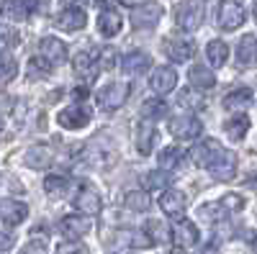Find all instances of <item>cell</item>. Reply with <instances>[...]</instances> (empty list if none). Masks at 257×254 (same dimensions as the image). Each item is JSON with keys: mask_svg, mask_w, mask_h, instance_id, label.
I'll return each mask as SVG.
<instances>
[{"mask_svg": "<svg viewBox=\"0 0 257 254\" xmlns=\"http://www.w3.org/2000/svg\"><path fill=\"white\" fill-rule=\"evenodd\" d=\"M203 18H206V6L201 3V0H183V3L175 6V24L183 31L201 29Z\"/></svg>", "mask_w": 257, "mask_h": 254, "instance_id": "1", "label": "cell"}, {"mask_svg": "<svg viewBox=\"0 0 257 254\" xmlns=\"http://www.w3.org/2000/svg\"><path fill=\"white\" fill-rule=\"evenodd\" d=\"M82 159L95 169H108V167L116 164V149L111 144H105L103 139H93L90 144H85Z\"/></svg>", "mask_w": 257, "mask_h": 254, "instance_id": "2", "label": "cell"}, {"mask_svg": "<svg viewBox=\"0 0 257 254\" xmlns=\"http://www.w3.org/2000/svg\"><path fill=\"white\" fill-rule=\"evenodd\" d=\"M93 118V111L88 108L85 103H75V105H67L64 111H59L57 121L62 129H67V131H77V129H85V126L90 123Z\"/></svg>", "mask_w": 257, "mask_h": 254, "instance_id": "3", "label": "cell"}, {"mask_svg": "<svg viewBox=\"0 0 257 254\" xmlns=\"http://www.w3.org/2000/svg\"><path fill=\"white\" fill-rule=\"evenodd\" d=\"M208 172L219 182L234 180V175H237V154H234L231 149H221L216 157H213V162L208 164Z\"/></svg>", "mask_w": 257, "mask_h": 254, "instance_id": "4", "label": "cell"}, {"mask_svg": "<svg viewBox=\"0 0 257 254\" xmlns=\"http://www.w3.org/2000/svg\"><path fill=\"white\" fill-rule=\"evenodd\" d=\"M247 18V11L239 0H224L219 6V26L224 31H237Z\"/></svg>", "mask_w": 257, "mask_h": 254, "instance_id": "5", "label": "cell"}, {"mask_svg": "<svg viewBox=\"0 0 257 254\" xmlns=\"http://www.w3.org/2000/svg\"><path fill=\"white\" fill-rule=\"evenodd\" d=\"M201 131H203V123L196 116H190V113H180L175 118H170V134H173L175 139L188 141V139L201 136Z\"/></svg>", "mask_w": 257, "mask_h": 254, "instance_id": "6", "label": "cell"}, {"mask_svg": "<svg viewBox=\"0 0 257 254\" xmlns=\"http://www.w3.org/2000/svg\"><path fill=\"white\" fill-rule=\"evenodd\" d=\"M160 18H162V6L157 3V0H144L142 6L134 8L132 24L137 29H155L160 24Z\"/></svg>", "mask_w": 257, "mask_h": 254, "instance_id": "7", "label": "cell"}, {"mask_svg": "<svg viewBox=\"0 0 257 254\" xmlns=\"http://www.w3.org/2000/svg\"><path fill=\"white\" fill-rule=\"evenodd\" d=\"M126 98H128V85L126 82H111L98 93V105L103 111H116L126 103Z\"/></svg>", "mask_w": 257, "mask_h": 254, "instance_id": "8", "label": "cell"}, {"mask_svg": "<svg viewBox=\"0 0 257 254\" xmlns=\"http://www.w3.org/2000/svg\"><path fill=\"white\" fill-rule=\"evenodd\" d=\"M173 244L178 246V249H183V251H188V249H193L198 241H201V231L196 228V223H190V221H178L175 226H173Z\"/></svg>", "mask_w": 257, "mask_h": 254, "instance_id": "9", "label": "cell"}, {"mask_svg": "<svg viewBox=\"0 0 257 254\" xmlns=\"http://www.w3.org/2000/svg\"><path fill=\"white\" fill-rule=\"evenodd\" d=\"M100 193L93 187V185H88V182H82L80 185V190H77V195H75V208H77V213H82V216H93V213H98L100 210Z\"/></svg>", "mask_w": 257, "mask_h": 254, "instance_id": "10", "label": "cell"}, {"mask_svg": "<svg viewBox=\"0 0 257 254\" xmlns=\"http://www.w3.org/2000/svg\"><path fill=\"white\" fill-rule=\"evenodd\" d=\"M160 208L170 218H180L185 213V208H188V195L180 193V190H165V193L160 195Z\"/></svg>", "mask_w": 257, "mask_h": 254, "instance_id": "11", "label": "cell"}, {"mask_svg": "<svg viewBox=\"0 0 257 254\" xmlns=\"http://www.w3.org/2000/svg\"><path fill=\"white\" fill-rule=\"evenodd\" d=\"M93 228V223H90V218L88 216H80V213H75V216H64L62 221H59V231L67 239H80V236H85L88 231Z\"/></svg>", "mask_w": 257, "mask_h": 254, "instance_id": "12", "label": "cell"}, {"mask_svg": "<svg viewBox=\"0 0 257 254\" xmlns=\"http://www.w3.org/2000/svg\"><path fill=\"white\" fill-rule=\"evenodd\" d=\"M85 24H88V16H85L82 8H64V11H59V16L54 21V26L62 31H80V29H85Z\"/></svg>", "mask_w": 257, "mask_h": 254, "instance_id": "13", "label": "cell"}, {"mask_svg": "<svg viewBox=\"0 0 257 254\" xmlns=\"http://www.w3.org/2000/svg\"><path fill=\"white\" fill-rule=\"evenodd\" d=\"M221 149H219V141L216 139H203L201 144H196V146H193V149H190V162L193 164H198V167H208L211 162H213V157H216Z\"/></svg>", "mask_w": 257, "mask_h": 254, "instance_id": "14", "label": "cell"}, {"mask_svg": "<svg viewBox=\"0 0 257 254\" xmlns=\"http://www.w3.org/2000/svg\"><path fill=\"white\" fill-rule=\"evenodd\" d=\"M149 85H152V90L160 93V95H167V93H173L175 90V85H178V75L173 67H157L152 72V80H149Z\"/></svg>", "mask_w": 257, "mask_h": 254, "instance_id": "15", "label": "cell"}, {"mask_svg": "<svg viewBox=\"0 0 257 254\" xmlns=\"http://www.w3.org/2000/svg\"><path fill=\"white\" fill-rule=\"evenodd\" d=\"M41 57H44L49 65H62L64 59H67V47H64V41L54 39V36H47L44 41H41V47H39Z\"/></svg>", "mask_w": 257, "mask_h": 254, "instance_id": "16", "label": "cell"}, {"mask_svg": "<svg viewBox=\"0 0 257 254\" xmlns=\"http://www.w3.org/2000/svg\"><path fill=\"white\" fill-rule=\"evenodd\" d=\"M165 52L173 62H188L193 54H196V44H193L190 39H167Z\"/></svg>", "mask_w": 257, "mask_h": 254, "instance_id": "17", "label": "cell"}, {"mask_svg": "<svg viewBox=\"0 0 257 254\" xmlns=\"http://www.w3.org/2000/svg\"><path fill=\"white\" fill-rule=\"evenodd\" d=\"M29 216V205L21 203V200H13V198H6L3 200V226H18L24 223Z\"/></svg>", "mask_w": 257, "mask_h": 254, "instance_id": "18", "label": "cell"}, {"mask_svg": "<svg viewBox=\"0 0 257 254\" xmlns=\"http://www.w3.org/2000/svg\"><path fill=\"white\" fill-rule=\"evenodd\" d=\"M98 72H100V62H95V59H93V54L80 52V54L75 57V75H77L80 80L93 82V80L98 77Z\"/></svg>", "mask_w": 257, "mask_h": 254, "instance_id": "19", "label": "cell"}, {"mask_svg": "<svg viewBox=\"0 0 257 254\" xmlns=\"http://www.w3.org/2000/svg\"><path fill=\"white\" fill-rule=\"evenodd\" d=\"M149 65H152V57H149L147 52H128L121 59V70L126 75H142V72L149 70Z\"/></svg>", "mask_w": 257, "mask_h": 254, "instance_id": "20", "label": "cell"}, {"mask_svg": "<svg viewBox=\"0 0 257 254\" xmlns=\"http://www.w3.org/2000/svg\"><path fill=\"white\" fill-rule=\"evenodd\" d=\"M188 80L196 90H213L216 88V75L203 65H193L190 72H188Z\"/></svg>", "mask_w": 257, "mask_h": 254, "instance_id": "21", "label": "cell"}, {"mask_svg": "<svg viewBox=\"0 0 257 254\" xmlns=\"http://www.w3.org/2000/svg\"><path fill=\"white\" fill-rule=\"evenodd\" d=\"M98 31L103 34V36H116L118 31H121V13L118 11H113V8H103L100 13H98Z\"/></svg>", "mask_w": 257, "mask_h": 254, "instance_id": "22", "label": "cell"}, {"mask_svg": "<svg viewBox=\"0 0 257 254\" xmlns=\"http://www.w3.org/2000/svg\"><path fill=\"white\" fill-rule=\"evenodd\" d=\"M237 62H239V67H254L257 65V39L252 34H247L237 44Z\"/></svg>", "mask_w": 257, "mask_h": 254, "instance_id": "23", "label": "cell"}, {"mask_svg": "<svg viewBox=\"0 0 257 254\" xmlns=\"http://www.w3.org/2000/svg\"><path fill=\"white\" fill-rule=\"evenodd\" d=\"M247 131H249V118H247L244 113H237V116H231V118L224 121V134H226L231 141L244 139Z\"/></svg>", "mask_w": 257, "mask_h": 254, "instance_id": "24", "label": "cell"}, {"mask_svg": "<svg viewBox=\"0 0 257 254\" xmlns=\"http://www.w3.org/2000/svg\"><path fill=\"white\" fill-rule=\"evenodd\" d=\"M34 11V0H6L3 16L8 21H26Z\"/></svg>", "mask_w": 257, "mask_h": 254, "instance_id": "25", "label": "cell"}, {"mask_svg": "<svg viewBox=\"0 0 257 254\" xmlns=\"http://www.w3.org/2000/svg\"><path fill=\"white\" fill-rule=\"evenodd\" d=\"M52 149L47 144H34L31 149L26 152V164L29 167H34V169H44V167H49L52 164Z\"/></svg>", "mask_w": 257, "mask_h": 254, "instance_id": "26", "label": "cell"}, {"mask_svg": "<svg viewBox=\"0 0 257 254\" xmlns=\"http://www.w3.org/2000/svg\"><path fill=\"white\" fill-rule=\"evenodd\" d=\"M152 144H155V126L149 121H142L137 126V152L142 157H147L149 152H152Z\"/></svg>", "mask_w": 257, "mask_h": 254, "instance_id": "27", "label": "cell"}, {"mask_svg": "<svg viewBox=\"0 0 257 254\" xmlns=\"http://www.w3.org/2000/svg\"><path fill=\"white\" fill-rule=\"evenodd\" d=\"M252 90L249 88H237V90H231L229 95H224V108L226 111H242L247 108V105H252Z\"/></svg>", "mask_w": 257, "mask_h": 254, "instance_id": "28", "label": "cell"}, {"mask_svg": "<svg viewBox=\"0 0 257 254\" xmlns=\"http://www.w3.org/2000/svg\"><path fill=\"white\" fill-rule=\"evenodd\" d=\"M206 57H208V62H211V67H224L226 59H229V47H226V41H221V39L208 41Z\"/></svg>", "mask_w": 257, "mask_h": 254, "instance_id": "29", "label": "cell"}, {"mask_svg": "<svg viewBox=\"0 0 257 254\" xmlns=\"http://www.w3.org/2000/svg\"><path fill=\"white\" fill-rule=\"evenodd\" d=\"M123 205H126L128 210H137V213H144V210H149L152 200H149V193H147V190H132V193H126Z\"/></svg>", "mask_w": 257, "mask_h": 254, "instance_id": "30", "label": "cell"}, {"mask_svg": "<svg viewBox=\"0 0 257 254\" xmlns=\"http://www.w3.org/2000/svg\"><path fill=\"white\" fill-rule=\"evenodd\" d=\"M67 187H70V180L64 177V175H49V177L44 180V190H47L49 198L67 195Z\"/></svg>", "mask_w": 257, "mask_h": 254, "instance_id": "31", "label": "cell"}, {"mask_svg": "<svg viewBox=\"0 0 257 254\" xmlns=\"http://www.w3.org/2000/svg\"><path fill=\"white\" fill-rule=\"evenodd\" d=\"M226 213H229V210L224 208V203H206V205L198 208V216H201L203 221H208V223H219V221H224Z\"/></svg>", "mask_w": 257, "mask_h": 254, "instance_id": "32", "label": "cell"}, {"mask_svg": "<svg viewBox=\"0 0 257 254\" xmlns=\"http://www.w3.org/2000/svg\"><path fill=\"white\" fill-rule=\"evenodd\" d=\"M157 159H160V167H162V169H173V167H178V162L183 159V149H180V146H165Z\"/></svg>", "mask_w": 257, "mask_h": 254, "instance_id": "33", "label": "cell"}, {"mask_svg": "<svg viewBox=\"0 0 257 254\" xmlns=\"http://www.w3.org/2000/svg\"><path fill=\"white\" fill-rule=\"evenodd\" d=\"M170 182H173V175H170V169H162V167L147 175V187H152V190L170 187Z\"/></svg>", "mask_w": 257, "mask_h": 254, "instance_id": "34", "label": "cell"}, {"mask_svg": "<svg viewBox=\"0 0 257 254\" xmlns=\"http://www.w3.org/2000/svg\"><path fill=\"white\" fill-rule=\"evenodd\" d=\"M165 113H167V105L162 100H157V98L144 100V105H142V116L144 118H162Z\"/></svg>", "mask_w": 257, "mask_h": 254, "instance_id": "35", "label": "cell"}, {"mask_svg": "<svg viewBox=\"0 0 257 254\" xmlns=\"http://www.w3.org/2000/svg\"><path fill=\"white\" fill-rule=\"evenodd\" d=\"M49 72H52V65H49L44 57H41V59L34 57V59L29 62V77H31V80H36V77H47Z\"/></svg>", "mask_w": 257, "mask_h": 254, "instance_id": "36", "label": "cell"}, {"mask_svg": "<svg viewBox=\"0 0 257 254\" xmlns=\"http://www.w3.org/2000/svg\"><path fill=\"white\" fill-rule=\"evenodd\" d=\"M144 234L149 236V241H152V244H162V241H167V234H165L162 221H149L147 228H144Z\"/></svg>", "mask_w": 257, "mask_h": 254, "instance_id": "37", "label": "cell"}, {"mask_svg": "<svg viewBox=\"0 0 257 254\" xmlns=\"http://www.w3.org/2000/svg\"><path fill=\"white\" fill-rule=\"evenodd\" d=\"M16 72H18V65L11 59L8 49H3V82H11L16 77Z\"/></svg>", "mask_w": 257, "mask_h": 254, "instance_id": "38", "label": "cell"}, {"mask_svg": "<svg viewBox=\"0 0 257 254\" xmlns=\"http://www.w3.org/2000/svg\"><path fill=\"white\" fill-rule=\"evenodd\" d=\"M221 203H224V208H226V210H231V213H239V210L244 208V198H242V195H234V193L224 195V198H221Z\"/></svg>", "mask_w": 257, "mask_h": 254, "instance_id": "39", "label": "cell"}, {"mask_svg": "<svg viewBox=\"0 0 257 254\" xmlns=\"http://www.w3.org/2000/svg\"><path fill=\"white\" fill-rule=\"evenodd\" d=\"M57 254H90L88 251V246H85V244H62L59 249H57Z\"/></svg>", "mask_w": 257, "mask_h": 254, "instance_id": "40", "label": "cell"}, {"mask_svg": "<svg viewBox=\"0 0 257 254\" xmlns=\"http://www.w3.org/2000/svg\"><path fill=\"white\" fill-rule=\"evenodd\" d=\"M113 57H116L113 49H103V52H100V59H98V62H100V70H111V67H113Z\"/></svg>", "mask_w": 257, "mask_h": 254, "instance_id": "41", "label": "cell"}, {"mask_svg": "<svg viewBox=\"0 0 257 254\" xmlns=\"http://www.w3.org/2000/svg\"><path fill=\"white\" fill-rule=\"evenodd\" d=\"M21 254H47V249L41 246V244H29V246H24V251Z\"/></svg>", "mask_w": 257, "mask_h": 254, "instance_id": "42", "label": "cell"}, {"mask_svg": "<svg viewBox=\"0 0 257 254\" xmlns=\"http://www.w3.org/2000/svg\"><path fill=\"white\" fill-rule=\"evenodd\" d=\"M13 234H11V226H3V249H11Z\"/></svg>", "mask_w": 257, "mask_h": 254, "instance_id": "43", "label": "cell"}, {"mask_svg": "<svg viewBox=\"0 0 257 254\" xmlns=\"http://www.w3.org/2000/svg\"><path fill=\"white\" fill-rule=\"evenodd\" d=\"M39 228H41V226H36V228L31 231V236H34V239H47V231H39Z\"/></svg>", "mask_w": 257, "mask_h": 254, "instance_id": "44", "label": "cell"}, {"mask_svg": "<svg viewBox=\"0 0 257 254\" xmlns=\"http://www.w3.org/2000/svg\"><path fill=\"white\" fill-rule=\"evenodd\" d=\"M252 249H254V254H257V234H254V239H252Z\"/></svg>", "mask_w": 257, "mask_h": 254, "instance_id": "45", "label": "cell"}, {"mask_svg": "<svg viewBox=\"0 0 257 254\" xmlns=\"http://www.w3.org/2000/svg\"><path fill=\"white\" fill-rule=\"evenodd\" d=\"M252 16H254V21H257V3H254V8H252Z\"/></svg>", "mask_w": 257, "mask_h": 254, "instance_id": "46", "label": "cell"}, {"mask_svg": "<svg viewBox=\"0 0 257 254\" xmlns=\"http://www.w3.org/2000/svg\"><path fill=\"white\" fill-rule=\"evenodd\" d=\"M77 3H88V0H77Z\"/></svg>", "mask_w": 257, "mask_h": 254, "instance_id": "47", "label": "cell"}]
</instances>
